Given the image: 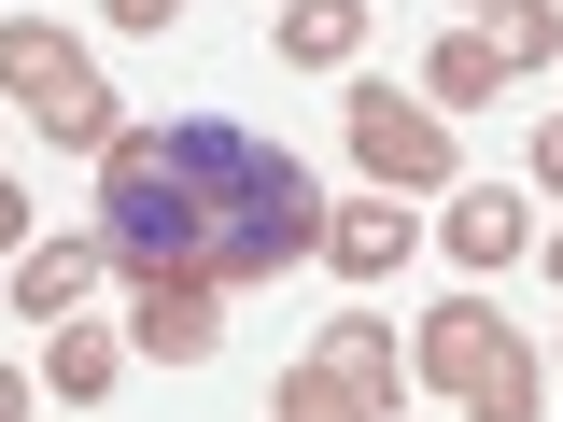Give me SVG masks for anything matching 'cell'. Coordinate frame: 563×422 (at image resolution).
<instances>
[{
    "label": "cell",
    "instance_id": "cell-1",
    "mask_svg": "<svg viewBox=\"0 0 563 422\" xmlns=\"http://www.w3.org/2000/svg\"><path fill=\"white\" fill-rule=\"evenodd\" d=\"M99 240L113 281H282L324 254V184L296 169V141L240 127V113H169V127H113L99 155Z\"/></svg>",
    "mask_w": 563,
    "mask_h": 422
},
{
    "label": "cell",
    "instance_id": "cell-2",
    "mask_svg": "<svg viewBox=\"0 0 563 422\" xmlns=\"http://www.w3.org/2000/svg\"><path fill=\"white\" fill-rule=\"evenodd\" d=\"M0 99L29 113L43 141H70V155H113V85H99V57L70 43L57 14H0Z\"/></svg>",
    "mask_w": 563,
    "mask_h": 422
},
{
    "label": "cell",
    "instance_id": "cell-3",
    "mask_svg": "<svg viewBox=\"0 0 563 422\" xmlns=\"http://www.w3.org/2000/svg\"><path fill=\"white\" fill-rule=\"evenodd\" d=\"M352 169H366V184H380V198H437V184H451V113H437V99H395V85H352Z\"/></svg>",
    "mask_w": 563,
    "mask_h": 422
},
{
    "label": "cell",
    "instance_id": "cell-4",
    "mask_svg": "<svg viewBox=\"0 0 563 422\" xmlns=\"http://www.w3.org/2000/svg\"><path fill=\"white\" fill-rule=\"evenodd\" d=\"M493 352H507V324H493V296H437V310L409 324V380L465 409V395L493 380Z\"/></svg>",
    "mask_w": 563,
    "mask_h": 422
},
{
    "label": "cell",
    "instance_id": "cell-5",
    "mask_svg": "<svg viewBox=\"0 0 563 422\" xmlns=\"http://www.w3.org/2000/svg\"><path fill=\"white\" fill-rule=\"evenodd\" d=\"M99 281H113V240H99V225H57V240L14 254V310H29V324H70Z\"/></svg>",
    "mask_w": 563,
    "mask_h": 422
},
{
    "label": "cell",
    "instance_id": "cell-6",
    "mask_svg": "<svg viewBox=\"0 0 563 422\" xmlns=\"http://www.w3.org/2000/svg\"><path fill=\"white\" fill-rule=\"evenodd\" d=\"M211 338H225V296H211V281H128V352L211 366Z\"/></svg>",
    "mask_w": 563,
    "mask_h": 422
},
{
    "label": "cell",
    "instance_id": "cell-7",
    "mask_svg": "<svg viewBox=\"0 0 563 422\" xmlns=\"http://www.w3.org/2000/svg\"><path fill=\"white\" fill-rule=\"evenodd\" d=\"M409 254H422V211H395L380 184H366V198H324V268L339 281H395Z\"/></svg>",
    "mask_w": 563,
    "mask_h": 422
},
{
    "label": "cell",
    "instance_id": "cell-8",
    "mask_svg": "<svg viewBox=\"0 0 563 422\" xmlns=\"http://www.w3.org/2000/svg\"><path fill=\"white\" fill-rule=\"evenodd\" d=\"M310 352H324L352 395H366V422H409V395H422V380H409V352H395V324H380V310H339Z\"/></svg>",
    "mask_w": 563,
    "mask_h": 422
},
{
    "label": "cell",
    "instance_id": "cell-9",
    "mask_svg": "<svg viewBox=\"0 0 563 422\" xmlns=\"http://www.w3.org/2000/svg\"><path fill=\"white\" fill-rule=\"evenodd\" d=\"M437 240H451V268H521V254H536V225H521L507 184H465V198L437 211Z\"/></svg>",
    "mask_w": 563,
    "mask_h": 422
},
{
    "label": "cell",
    "instance_id": "cell-10",
    "mask_svg": "<svg viewBox=\"0 0 563 422\" xmlns=\"http://www.w3.org/2000/svg\"><path fill=\"white\" fill-rule=\"evenodd\" d=\"M366 57V0H282V70H352Z\"/></svg>",
    "mask_w": 563,
    "mask_h": 422
},
{
    "label": "cell",
    "instance_id": "cell-11",
    "mask_svg": "<svg viewBox=\"0 0 563 422\" xmlns=\"http://www.w3.org/2000/svg\"><path fill=\"white\" fill-rule=\"evenodd\" d=\"M409 85L437 99V113H479V99H507V57H493V29H451V43H437Z\"/></svg>",
    "mask_w": 563,
    "mask_h": 422
},
{
    "label": "cell",
    "instance_id": "cell-12",
    "mask_svg": "<svg viewBox=\"0 0 563 422\" xmlns=\"http://www.w3.org/2000/svg\"><path fill=\"white\" fill-rule=\"evenodd\" d=\"M43 380H57V409H99V395L128 380V338H113V324H57V338H43Z\"/></svg>",
    "mask_w": 563,
    "mask_h": 422
},
{
    "label": "cell",
    "instance_id": "cell-13",
    "mask_svg": "<svg viewBox=\"0 0 563 422\" xmlns=\"http://www.w3.org/2000/svg\"><path fill=\"white\" fill-rule=\"evenodd\" d=\"M268 422H366V395H352L324 352H296V366L268 380Z\"/></svg>",
    "mask_w": 563,
    "mask_h": 422
},
{
    "label": "cell",
    "instance_id": "cell-14",
    "mask_svg": "<svg viewBox=\"0 0 563 422\" xmlns=\"http://www.w3.org/2000/svg\"><path fill=\"white\" fill-rule=\"evenodd\" d=\"M493 57H507V70H550L563 57V0H493Z\"/></svg>",
    "mask_w": 563,
    "mask_h": 422
},
{
    "label": "cell",
    "instance_id": "cell-15",
    "mask_svg": "<svg viewBox=\"0 0 563 422\" xmlns=\"http://www.w3.org/2000/svg\"><path fill=\"white\" fill-rule=\"evenodd\" d=\"M536 395H550V366H536V352L507 338V352H493V380L465 395V422H536Z\"/></svg>",
    "mask_w": 563,
    "mask_h": 422
},
{
    "label": "cell",
    "instance_id": "cell-16",
    "mask_svg": "<svg viewBox=\"0 0 563 422\" xmlns=\"http://www.w3.org/2000/svg\"><path fill=\"white\" fill-rule=\"evenodd\" d=\"M29 254V184H0V268Z\"/></svg>",
    "mask_w": 563,
    "mask_h": 422
},
{
    "label": "cell",
    "instance_id": "cell-17",
    "mask_svg": "<svg viewBox=\"0 0 563 422\" xmlns=\"http://www.w3.org/2000/svg\"><path fill=\"white\" fill-rule=\"evenodd\" d=\"M99 14H113V29H141V43H155V29H169L184 0H99Z\"/></svg>",
    "mask_w": 563,
    "mask_h": 422
},
{
    "label": "cell",
    "instance_id": "cell-18",
    "mask_svg": "<svg viewBox=\"0 0 563 422\" xmlns=\"http://www.w3.org/2000/svg\"><path fill=\"white\" fill-rule=\"evenodd\" d=\"M536 184H550V198H563V113H550V127H536Z\"/></svg>",
    "mask_w": 563,
    "mask_h": 422
},
{
    "label": "cell",
    "instance_id": "cell-19",
    "mask_svg": "<svg viewBox=\"0 0 563 422\" xmlns=\"http://www.w3.org/2000/svg\"><path fill=\"white\" fill-rule=\"evenodd\" d=\"M0 422H29V366H0Z\"/></svg>",
    "mask_w": 563,
    "mask_h": 422
},
{
    "label": "cell",
    "instance_id": "cell-20",
    "mask_svg": "<svg viewBox=\"0 0 563 422\" xmlns=\"http://www.w3.org/2000/svg\"><path fill=\"white\" fill-rule=\"evenodd\" d=\"M536 268H550V281H563V225H550V240H536Z\"/></svg>",
    "mask_w": 563,
    "mask_h": 422
},
{
    "label": "cell",
    "instance_id": "cell-21",
    "mask_svg": "<svg viewBox=\"0 0 563 422\" xmlns=\"http://www.w3.org/2000/svg\"><path fill=\"white\" fill-rule=\"evenodd\" d=\"M479 14H493V0H479Z\"/></svg>",
    "mask_w": 563,
    "mask_h": 422
}]
</instances>
